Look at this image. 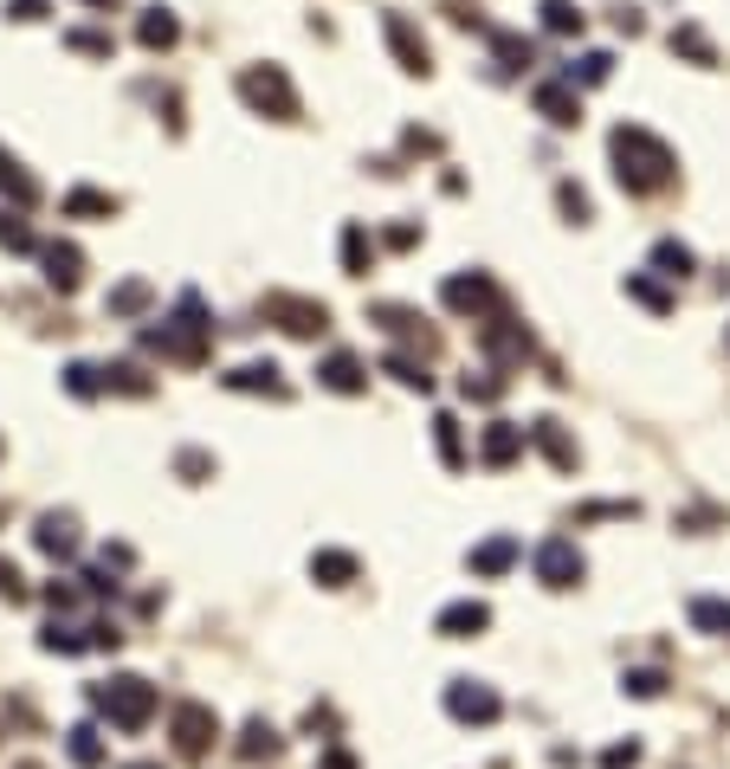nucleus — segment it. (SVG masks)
Returning <instances> with one entry per match:
<instances>
[{
  "mask_svg": "<svg viewBox=\"0 0 730 769\" xmlns=\"http://www.w3.org/2000/svg\"><path fill=\"white\" fill-rule=\"evenodd\" d=\"M524 440H531V433H524L517 421H492L485 427V440H479V460L485 465H511L517 453H524Z\"/></svg>",
  "mask_w": 730,
  "mask_h": 769,
  "instance_id": "obj_18",
  "label": "nucleus"
},
{
  "mask_svg": "<svg viewBox=\"0 0 730 769\" xmlns=\"http://www.w3.org/2000/svg\"><path fill=\"white\" fill-rule=\"evenodd\" d=\"M382 369H388V376H394L401 388H414V394H426V388H433L426 362H421V356H408V349H388V356H382Z\"/></svg>",
  "mask_w": 730,
  "mask_h": 769,
  "instance_id": "obj_24",
  "label": "nucleus"
},
{
  "mask_svg": "<svg viewBox=\"0 0 730 769\" xmlns=\"http://www.w3.org/2000/svg\"><path fill=\"white\" fill-rule=\"evenodd\" d=\"M78 52H91V59H111V33H72Z\"/></svg>",
  "mask_w": 730,
  "mask_h": 769,
  "instance_id": "obj_48",
  "label": "nucleus"
},
{
  "mask_svg": "<svg viewBox=\"0 0 730 769\" xmlns=\"http://www.w3.org/2000/svg\"><path fill=\"white\" fill-rule=\"evenodd\" d=\"M0 188L13 194V207H33V201H39V182H33V175H27V168H20V162H13L7 150H0Z\"/></svg>",
  "mask_w": 730,
  "mask_h": 769,
  "instance_id": "obj_29",
  "label": "nucleus"
},
{
  "mask_svg": "<svg viewBox=\"0 0 730 769\" xmlns=\"http://www.w3.org/2000/svg\"><path fill=\"white\" fill-rule=\"evenodd\" d=\"M323 769H356V757H343V750H330V757H323Z\"/></svg>",
  "mask_w": 730,
  "mask_h": 769,
  "instance_id": "obj_53",
  "label": "nucleus"
},
{
  "mask_svg": "<svg viewBox=\"0 0 730 769\" xmlns=\"http://www.w3.org/2000/svg\"><path fill=\"white\" fill-rule=\"evenodd\" d=\"M0 517H7V511H0Z\"/></svg>",
  "mask_w": 730,
  "mask_h": 769,
  "instance_id": "obj_56",
  "label": "nucleus"
},
{
  "mask_svg": "<svg viewBox=\"0 0 730 769\" xmlns=\"http://www.w3.org/2000/svg\"><path fill=\"white\" fill-rule=\"evenodd\" d=\"M686 615H692L698 634H730V602H724V595H698Z\"/></svg>",
  "mask_w": 730,
  "mask_h": 769,
  "instance_id": "obj_28",
  "label": "nucleus"
},
{
  "mask_svg": "<svg viewBox=\"0 0 730 769\" xmlns=\"http://www.w3.org/2000/svg\"><path fill=\"white\" fill-rule=\"evenodd\" d=\"M317 382L330 388V394H362V388H369V369H362V356H349V349H330V356L317 362Z\"/></svg>",
  "mask_w": 730,
  "mask_h": 769,
  "instance_id": "obj_15",
  "label": "nucleus"
},
{
  "mask_svg": "<svg viewBox=\"0 0 730 769\" xmlns=\"http://www.w3.org/2000/svg\"><path fill=\"white\" fill-rule=\"evenodd\" d=\"M33 543L45 550V556H59V563L78 556V517L72 511H45V517L33 524Z\"/></svg>",
  "mask_w": 730,
  "mask_h": 769,
  "instance_id": "obj_16",
  "label": "nucleus"
},
{
  "mask_svg": "<svg viewBox=\"0 0 730 769\" xmlns=\"http://www.w3.org/2000/svg\"><path fill=\"white\" fill-rule=\"evenodd\" d=\"M672 52H686L692 65H718V52H711V39L698 33L692 20H686V27H672Z\"/></svg>",
  "mask_w": 730,
  "mask_h": 769,
  "instance_id": "obj_34",
  "label": "nucleus"
},
{
  "mask_svg": "<svg viewBox=\"0 0 730 769\" xmlns=\"http://www.w3.org/2000/svg\"><path fill=\"white\" fill-rule=\"evenodd\" d=\"M369 317H376L382 330H394V337H421V349L433 344V330H421V317H414V310H408V305H376V310H369Z\"/></svg>",
  "mask_w": 730,
  "mask_h": 769,
  "instance_id": "obj_26",
  "label": "nucleus"
},
{
  "mask_svg": "<svg viewBox=\"0 0 730 769\" xmlns=\"http://www.w3.org/2000/svg\"><path fill=\"white\" fill-rule=\"evenodd\" d=\"M492 52H498V72H524V65L537 59V45L524 33H492Z\"/></svg>",
  "mask_w": 730,
  "mask_h": 769,
  "instance_id": "obj_31",
  "label": "nucleus"
},
{
  "mask_svg": "<svg viewBox=\"0 0 730 769\" xmlns=\"http://www.w3.org/2000/svg\"><path fill=\"white\" fill-rule=\"evenodd\" d=\"M239 98H246L259 116H278V123L298 116V91H291L285 65H246V72H239Z\"/></svg>",
  "mask_w": 730,
  "mask_h": 769,
  "instance_id": "obj_3",
  "label": "nucleus"
},
{
  "mask_svg": "<svg viewBox=\"0 0 730 769\" xmlns=\"http://www.w3.org/2000/svg\"><path fill=\"white\" fill-rule=\"evenodd\" d=\"M136 39H143L150 52H168V45L182 39V20H175L168 7H143V20H136Z\"/></svg>",
  "mask_w": 730,
  "mask_h": 769,
  "instance_id": "obj_21",
  "label": "nucleus"
},
{
  "mask_svg": "<svg viewBox=\"0 0 730 769\" xmlns=\"http://www.w3.org/2000/svg\"><path fill=\"white\" fill-rule=\"evenodd\" d=\"M65 214H72V221H111L116 201L111 194H97V188H72L65 194Z\"/></svg>",
  "mask_w": 730,
  "mask_h": 769,
  "instance_id": "obj_32",
  "label": "nucleus"
},
{
  "mask_svg": "<svg viewBox=\"0 0 730 769\" xmlns=\"http://www.w3.org/2000/svg\"><path fill=\"white\" fill-rule=\"evenodd\" d=\"M608 72H615V52H582L563 72V84H608Z\"/></svg>",
  "mask_w": 730,
  "mask_h": 769,
  "instance_id": "obj_33",
  "label": "nucleus"
},
{
  "mask_svg": "<svg viewBox=\"0 0 730 769\" xmlns=\"http://www.w3.org/2000/svg\"><path fill=\"white\" fill-rule=\"evenodd\" d=\"M0 595H7V602H27V582H20L13 563H0Z\"/></svg>",
  "mask_w": 730,
  "mask_h": 769,
  "instance_id": "obj_49",
  "label": "nucleus"
},
{
  "mask_svg": "<svg viewBox=\"0 0 730 769\" xmlns=\"http://www.w3.org/2000/svg\"><path fill=\"white\" fill-rule=\"evenodd\" d=\"M91 705L111 718L116 731H143V725L155 718V705H162V698H155L150 679H136V673H116V679H104V686H91Z\"/></svg>",
  "mask_w": 730,
  "mask_h": 769,
  "instance_id": "obj_2",
  "label": "nucleus"
},
{
  "mask_svg": "<svg viewBox=\"0 0 730 769\" xmlns=\"http://www.w3.org/2000/svg\"><path fill=\"white\" fill-rule=\"evenodd\" d=\"M543 27H549V33H582V7L576 0H543Z\"/></svg>",
  "mask_w": 730,
  "mask_h": 769,
  "instance_id": "obj_39",
  "label": "nucleus"
},
{
  "mask_svg": "<svg viewBox=\"0 0 730 769\" xmlns=\"http://www.w3.org/2000/svg\"><path fill=\"white\" fill-rule=\"evenodd\" d=\"M356 576H362V563H356L349 550H310V582H323V588H349Z\"/></svg>",
  "mask_w": 730,
  "mask_h": 769,
  "instance_id": "obj_19",
  "label": "nucleus"
},
{
  "mask_svg": "<svg viewBox=\"0 0 730 769\" xmlns=\"http://www.w3.org/2000/svg\"><path fill=\"white\" fill-rule=\"evenodd\" d=\"M0 246H7V253H33V233H27L20 214H0Z\"/></svg>",
  "mask_w": 730,
  "mask_h": 769,
  "instance_id": "obj_42",
  "label": "nucleus"
},
{
  "mask_svg": "<svg viewBox=\"0 0 730 769\" xmlns=\"http://www.w3.org/2000/svg\"><path fill=\"white\" fill-rule=\"evenodd\" d=\"M369 259H376V239L362 233V221H349V227H343V271H349V278H362Z\"/></svg>",
  "mask_w": 730,
  "mask_h": 769,
  "instance_id": "obj_27",
  "label": "nucleus"
},
{
  "mask_svg": "<svg viewBox=\"0 0 730 769\" xmlns=\"http://www.w3.org/2000/svg\"><path fill=\"white\" fill-rule=\"evenodd\" d=\"M39 266H45V285H52V291H78V285H84V253H78L72 239H45V246H39Z\"/></svg>",
  "mask_w": 730,
  "mask_h": 769,
  "instance_id": "obj_11",
  "label": "nucleus"
},
{
  "mask_svg": "<svg viewBox=\"0 0 730 769\" xmlns=\"http://www.w3.org/2000/svg\"><path fill=\"white\" fill-rule=\"evenodd\" d=\"M524 433H531V447H537V453H543L549 465H556V472H576V465H582L576 440L563 433V421H549V414H543V421H531Z\"/></svg>",
  "mask_w": 730,
  "mask_h": 769,
  "instance_id": "obj_14",
  "label": "nucleus"
},
{
  "mask_svg": "<svg viewBox=\"0 0 730 769\" xmlns=\"http://www.w3.org/2000/svg\"><path fill=\"white\" fill-rule=\"evenodd\" d=\"M123 769H162V763H155V757H136V763H123Z\"/></svg>",
  "mask_w": 730,
  "mask_h": 769,
  "instance_id": "obj_54",
  "label": "nucleus"
},
{
  "mask_svg": "<svg viewBox=\"0 0 730 769\" xmlns=\"http://www.w3.org/2000/svg\"><path fill=\"white\" fill-rule=\"evenodd\" d=\"M266 324H278L285 337H323L330 330V310L317 305V298H291V291H266Z\"/></svg>",
  "mask_w": 730,
  "mask_h": 769,
  "instance_id": "obj_6",
  "label": "nucleus"
},
{
  "mask_svg": "<svg viewBox=\"0 0 730 769\" xmlns=\"http://www.w3.org/2000/svg\"><path fill=\"white\" fill-rule=\"evenodd\" d=\"M433 440H440V460L453 465V472H460L465 465V440H460V421H453V414H440V421H433Z\"/></svg>",
  "mask_w": 730,
  "mask_h": 769,
  "instance_id": "obj_38",
  "label": "nucleus"
},
{
  "mask_svg": "<svg viewBox=\"0 0 730 769\" xmlns=\"http://www.w3.org/2000/svg\"><path fill=\"white\" fill-rule=\"evenodd\" d=\"M556 207H563L569 221H588V194H582L576 182H563V188H556Z\"/></svg>",
  "mask_w": 730,
  "mask_h": 769,
  "instance_id": "obj_46",
  "label": "nucleus"
},
{
  "mask_svg": "<svg viewBox=\"0 0 730 769\" xmlns=\"http://www.w3.org/2000/svg\"><path fill=\"white\" fill-rule=\"evenodd\" d=\"M20 769H39V763H20Z\"/></svg>",
  "mask_w": 730,
  "mask_h": 769,
  "instance_id": "obj_55",
  "label": "nucleus"
},
{
  "mask_svg": "<svg viewBox=\"0 0 730 769\" xmlns=\"http://www.w3.org/2000/svg\"><path fill=\"white\" fill-rule=\"evenodd\" d=\"M65 757H72L78 769H104V737H97V725H72V731H65Z\"/></svg>",
  "mask_w": 730,
  "mask_h": 769,
  "instance_id": "obj_23",
  "label": "nucleus"
},
{
  "mask_svg": "<svg viewBox=\"0 0 730 769\" xmlns=\"http://www.w3.org/2000/svg\"><path fill=\"white\" fill-rule=\"evenodd\" d=\"M492 627V608L479 602V595H460V602H446L440 615H433V634H446V640H479Z\"/></svg>",
  "mask_w": 730,
  "mask_h": 769,
  "instance_id": "obj_10",
  "label": "nucleus"
},
{
  "mask_svg": "<svg viewBox=\"0 0 730 769\" xmlns=\"http://www.w3.org/2000/svg\"><path fill=\"white\" fill-rule=\"evenodd\" d=\"M620 693L627 698H659L666 693V673H659V666H634V673H620Z\"/></svg>",
  "mask_w": 730,
  "mask_h": 769,
  "instance_id": "obj_35",
  "label": "nucleus"
},
{
  "mask_svg": "<svg viewBox=\"0 0 730 769\" xmlns=\"http://www.w3.org/2000/svg\"><path fill=\"white\" fill-rule=\"evenodd\" d=\"M460 394H465V401H498V394H504V376H465Z\"/></svg>",
  "mask_w": 730,
  "mask_h": 769,
  "instance_id": "obj_43",
  "label": "nucleus"
},
{
  "mask_svg": "<svg viewBox=\"0 0 730 769\" xmlns=\"http://www.w3.org/2000/svg\"><path fill=\"white\" fill-rule=\"evenodd\" d=\"M517 556H524V543L517 537H485V543L465 550V570H472V576H504Z\"/></svg>",
  "mask_w": 730,
  "mask_h": 769,
  "instance_id": "obj_17",
  "label": "nucleus"
},
{
  "mask_svg": "<svg viewBox=\"0 0 730 769\" xmlns=\"http://www.w3.org/2000/svg\"><path fill=\"white\" fill-rule=\"evenodd\" d=\"M0 453H7V447H0Z\"/></svg>",
  "mask_w": 730,
  "mask_h": 769,
  "instance_id": "obj_57",
  "label": "nucleus"
},
{
  "mask_svg": "<svg viewBox=\"0 0 730 769\" xmlns=\"http://www.w3.org/2000/svg\"><path fill=\"white\" fill-rule=\"evenodd\" d=\"M627 298H640V305H647V310H672V298L659 291V285H654V278H647V271H634V278H627Z\"/></svg>",
  "mask_w": 730,
  "mask_h": 769,
  "instance_id": "obj_41",
  "label": "nucleus"
},
{
  "mask_svg": "<svg viewBox=\"0 0 730 769\" xmlns=\"http://www.w3.org/2000/svg\"><path fill=\"white\" fill-rule=\"evenodd\" d=\"M45 7H52V0H13L7 13H13V20H45Z\"/></svg>",
  "mask_w": 730,
  "mask_h": 769,
  "instance_id": "obj_52",
  "label": "nucleus"
},
{
  "mask_svg": "<svg viewBox=\"0 0 730 769\" xmlns=\"http://www.w3.org/2000/svg\"><path fill=\"white\" fill-rule=\"evenodd\" d=\"M168 737H175V757H207L220 744V711L201 705V698H182L168 711Z\"/></svg>",
  "mask_w": 730,
  "mask_h": 769,
  "instance_id": "obj_4",
  "label": "nucleus"
},
{
  "mask_svg": "<svg viewBox=\"0 0 730 769\" xmlns=\"http://www.w3.org/2000/svg\"><path fill=\"white\" fill-rule=\"evenodd\" d=\"M382 33H388V52L401 59V72H414V78L433 72V52H426V39L414 33V20H408V13H382Z\"/></svg>",
  "mask_w": 730,
  "mask_h": 769,
  "instance_id": "obj_9",
  "label": "nucleus"
},
{
  "mask_svg": "<svg viewBox=\"0 0 730 769\" xmlns=\"http://www.w3.org/2000/svg\"><path fill=\"white\" fill-rule=\"evenodd\" d=\"M440 305L460 310V317H498V285H492L485 271H453V278L440 285Z\"/></svg>",
  "mask_w": 730,
  "mask_h": 769,
  "instance_id": "obj_8",
  "label": "nucleus"
},
{
  "mask_svg": "<svg viewBox=\"0 0 730 769\" xmlns=\"http://www.w3.org/2000/svg\"><path fill=\"white\" fill-rule=\"evenodd\" d=\"M654 266H659V278H692V246H686V239H659L654 246Z\"/></svg>",
  "mask_w": 730,
  "mask_h": 769,
  "instance_id": "obj_30",
  "label": "nucleus"
},
{
  "mask_svg": "<svg viewBox=\"0 0 730 769\" xmlns=\"http://www.w3.org/2000/svg\"><path fill=\"white\" fill-rule=\"evenodd\" d=\"M479 349H485V356H498V362H524V356H531V330H524V324H511V317H485Z\"/></svg>",
  "mask_w": 730,
  "mask_h": 769,
  "instance_id": "obj_13",
  "label": "nucleus"
},
{
  "mask_svg": "<svg viewBox=\"0 0 730 769\" xmlns=\"http://www.w3.org/2000/svg\"><path fill=\"white\" fill-rule=\"evenodd\" d=\"M45 608H78V588L72 582H52V588H45Z\"/></svg>",
  "mask_w": 730,
  "mask_h": 769,
  "instance_id": "obj_50",
  "label": "nucleus"
},
{
  "mask_svg": "<svg viewBox=\"0 0 730 769\" xmlns=\"http://www.w3.org/2000/svg\"><path fill=\"white\" fill-rule=\"evenodd\" d=\"M446 718L453 725H498L504 698L485 686V679H446Z\"/></svg>",
  "mask_w": 730,
  "mask_h": 769,
  "instance_id": "obj_7",
  "label": "nucleus"
},
{
  "mask_svg": "<svg viewBox=\"0 0 730 769\" xmlns=\"http://www.w3.org/2000/svg\"><path fill=\"white\" fill-rule=\"evenodd\" d=\"M608 155H615V182L627 194H654L672 182V168H679V155L672 143H659L647 123H620L615 136H608Z\"/></svg>",
  "mask_w": 730,
  "mask_h": 769,
  "instance_id": "obj_1",
  "label": "nucleus"
},
{
  "mask_svg": "<svg viewBox=\"0 0 730 769\" xmlns=\"http://www.w3.org/2000/svg\"><path fill=\"white\" fill-rule=\"evenodd\" d=\"M278 750H285V737L271 731L266 718H246V731H239V757H246V763H271Z\"/></svg>",
  "mask_w": 730,
  "mask_h": 769,
  "instance_id": "obj_22",
  "label": "nucleus"
},
{
  "mask_svg": "<svg viewBox=\"0 0 730 769\" xmlns=\"http://www.w3.org/2000/svg\"><path fill=\"white\" fill-rule=\"evenodd\" d=\"M640 763V744H634V737H627V744H608V750H602V769H634Z\"/></svg>",
  "mask_w": 730,
  "mask_h": 769,
  "instance_id": "obj_47",
  "label": "nucleus"
},
{
  "mask_svg": "<svg viewBox=\"0 0 730 769\" xmlns=\"http://www.w3.org/2000/svg\"><path fill=\"white\" fill-rule=\"evenodd\" d=\"M595 517H640V504H634V499H615V504H582V524H595Z\"/></svg>",
  "mask_w": 730,
  "mask_h": 769,
  "instance_id": "obj_44",
  "label": "nucleus"
},
{
  "mask_svg": "<svg viewBox=\"0 0 730 769\" xmlns=\"http://www.w3.org/2000/svg\"><path fill=\"white\" fill-rule=\"evenodd\" d=\"M65 388H72L78 401L104 394V362H72V369H65Z\"/></svg>",
  "mask_w": 730,
  "mask_h": 769,
  "instance_id": "obj_36",
  "label": "nucleus"
},
{
  "mask_svg": "<svg viewBox=\"0 0 730 769\" xmlns=\"http://www.w3.org/2000/svg\"><path fill=\"white\" fill-rule=\"evenodd\" d=\"M220 382H227L233 394H271V401H285V394H291V382H285V369H278V362H239V369H227Z\"/></svg>",
  "mask_w": 730,
  "mask_h": 769,
  "instance_id": "obj_12",
  "label": "nucleus"
},
{
  "mask_svg": "<svg viewBox=\"0 0 730 769\" xmlns=\"http://www.w3.org/2000/svg\"><path fill=\"white\" fill-rule=\"evenodd\" d=\"M531 563H537V582L543 588H576L582 576H588V556L576 550V537H543L537 550H531Z\"/></svg>",
  "mask_w": 730,
  "mask_h": 769,
  "instance_id": "obj_5",
  "label": "nucleus"
},
{
  "mask_svg": "<svg viewBox=\"0 0 730 769\" xmlns=\"http://www.w3.org/2000/svg\"><path fill=\"white\" fill-rule=\"evenodd\" d=\"M175 472H182V479H188V485H201V479H207V472H214V460H207V453H201V447H188V453H182V460H175Z\"/></svg>",
  "mask_w": 730,
  "mask_h": 769,
  "instance_id": "obj_45",
  "label": "nucleus"
},
{
  "mask_svg": "<svg viewBox=\"0 0 730 769\" xmlns=\"http://www.w3.org/2000/svg\"><path fill=\"white\" fill-rule=\"evenodd\" d=\"M537 111L556 123V130H576L582 123V98H576V84H537Z\"/></svg>",
  "mask_w": 730,
  "mask_h": 769,
  "instance_id": "obj_20",
  "label": "nucleus"
},
{
  "mask_svg": "<svg viewBox=\"0 0 730 769\" xmlns=\"http://www.w3.org/2000/svg\"><path fill=\"white\" fill-rule=\"evenodd\" d=\"M104 388H116V394H150V376H143L136 362H104Z\"/></svg>",
  "mask_w": 730,
  "mask_h": 769,
  "instance_id": "obj_37",
  "label": "nucleus"
},
{
  "mask_svg": "<svg viewBox=\"0 0 730 769\" xmlns=\"http://www.w3.org/2000/svg\"><path fill=\"white\" fill-rule=\"evenodd\" d=\"M39 647H45V654H78V647H91V634H78V627H65V621H52V627L39 634Z\"/></svg>",
  "mask_w": 730,
  "mask_h": 769,
  "instance_id": "obj_40",
  "label": "nucleus"
},
{
  "mask_svg": "<svg viewBox=\"0 0 730 769\" xmlns=\"http://www.w3.org/2000/svg\"><path fill=\"white\" fill-rule=\"evenodd\" d=\"M84 595H116V576L111 570H91V576H84Z\"/></svg>",
  "mask_w": 730,
  "mask_h": 769,
  "instance_id": "obj_51",
  "label": "nucleus"
},
{
  "mask_svg": "<svg viewBox=\"0 0 730 769\" xmlns=\"http://www.w3.org/2000/svg\"><path fill=\"white\" fill-rule=\"evenodd\" d=\"M150 278H123V285H116L111 298H104V310H111V317H136V310H150Z\"/></svg>",
  "mask_w": 730,
  "mask_h": 769,
  "instance_id": "obj_25",
  "label": "nucleus"
}]
</instances>
